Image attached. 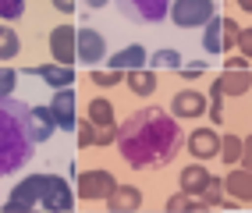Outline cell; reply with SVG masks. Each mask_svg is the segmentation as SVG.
<instances>
[{"label":"cell","mask_w":252,"mask_h":213,"mask_svg":"<svg viewBox=\"0 0 252 213\" xmlns=\"http://www.w3.org/2000/svg\"><path fill=\"white\" fill-rule=\"evenodd\" d=\"M107 64L114 71H135V68H142V64H149V54H146V46L131 43V46H125V50H117L114 57H107Z\"/></svg>","instance_id":"17"},{"label":"cell","mask_w":252,"mask_h":213,"mask_svg":"<svg viewBox=\"0 0 252 213\" xmlns=\"http://www.w3.org/2000/svg\"><path fill=\"white\" fill-rule=\"evenodd\" d=\"M75 132H78V146H82V150L99 146V142H96V124H93L89 118H78V121H75Z\"/></svg>","instance_id":"26"},{"label":"cell","mask_w":252,"mask_h":213,"mask_svg":"<svg viewBox=\"0 0 252 213\" xmlns=\"http://www.w3.org/2000/svg\"><path fill=\"white\" fill-rule=\"evenodd\" d=\"M29 75H36V78H43L50 89H68V86H75V71L68 68V64H32V68H25Z\"/></svg>","instance_id":"11"},{"label":"cell","mask_w":252,"mask_h":213,"mask_svg":"<svg viewBox=\"0 0 252 213\" xmlns=\"http://www.w3.org/2000/svg\"><path fill=\"white\" fill-rule=\"evenodd\" d=\"M242 57H249L252 61V29H242V36H238V46H234Z\"/></svg>","instance_id":"32"},{"label":"cell","mask_w":252,"mask_h":213,"mask_svg":"<svg viewBox=\"0 0 252 213\" xmlns=\"http://www.w3.org/2000/svg\"><path fill=\"white\" fill-rule=\"evenodd\" d=\"M103 203H107L110 213H135V210L142 206V192H139L135 185H114Z\"/></svg>","instance_id":"12"},{"label":"cell","mask_w":252,"mask_h":213,"mask_svg":"<svg viewBox=\"0 0 252 213\" xmlns=\"http://www.w3.org/2000/svg\"><path fill=\"white\" fill-rule=\"evenodd\" d=\"M242 167H245V171H252V135L242 142Z\"/></svg>","instance_id":"34"},{"label":"cell","mask_w":252,"mask_h":213,"mask_svg":"<svg viewBox=\"0 0 252 213\" xmlns=\"http://www.w3.org/2000/svg\"><path fill=\"white\" fill-rule=\"evenodd\" d=\"M220 192H224V182H220V178H210V185L203 188V195H199V199L206 203V210H217V203H220Z\"/></svg>","instance_id":"28"},{"label":"cell","mask_w":252,"mask_h":213,"mask_svg":"<svg viewBox=\"0 0 252 213\" xmlns=\"http://www.w3.org/2000/svg\"><path fill=\"white\" fill-rule=\"evenodd\" d=\"M54 7H57L61 14H71V11H75V0H54Z\"/></svg>","instance_id":"36"},{"label":"cell","mask_w":252,"mask_h":213,"mask_svg":"<svg viewBox=\"0 0 252 213\" xmlns=\"http://www.w3.org/2000/svg\"><path fill=\"white\" fill-rule=\"evenodd\" d=\"M167 14L178 29H195V25H206L217 14V0H174Z\"/></svg>","instance_id":"6"},{"label":"cell","mask_w":252,"mask_h":213,"mask_svg":"<svg viewBox=\"0 0 252 213\" xmlns=\"http://www.w3.org/2000/svg\"><path fill=\"white\" fill-rule=\"evenodd\" d=\"M224 92H220V86L213 82V89H210V118H213V124H220L224 121Z\"/></svg>","instance_id":"30"},{"label":"cell","mask_w":252,"mask_h":213,"mask_svg":"<svg viewBox=\"0 0 252 213\" xmlns=\"http://www.w3.org/2000/svg\"><path fill=\"white\" fill-rule=\"evenodd\" d=\"M18 86V71L14 68H0V96H11Z\"/></svg>","instance_id":"31"},{"label":"cell","mask_w":252,"mask_h":213,"mask_svg":"<svg viewBox=\"0 0 252 213\" xmlns=\"http://www.w3.org/2000/svg\"><path fill=\"white\" fill-rule=\"evenodd\" d=\"M224 96H245L252 89V71L249 68H224V75L217 78Z\"/></svg>","instance_id":"16"},{"label":"cell","mask_w":252,"mask_h":213,"mask_svg":"<svg viewBox=\"0 0 252 213\" xmlns=\"http://www.w3.org/2000/svg\"><path fill=\"white\" fill-rule=\"evenodd\" d=\"M234 4H238L242 11H252V0H234Z\"/></svg>","instance_id":"38"},{"label":"cell","mask_w":252,"mask_h":213,"mask_svg":"<svg viewBox=\"0 0 252 213\" xmlns=\"http://www.w3.org/2000/svg\"><path fill=\"white\" fill-rule=\"evenodd\" d=\"M189 153L195 160H213L217 153H220V135H217L213 128H195V132L189 135Z\"/></svg>","instance_id":"14"},{"label":"cell","mask_w":252,"mask_h":213,"mask_svg":"<svg viewBox=\"0 0 252 213\" xmlns=\"http://www.w3.org/2000/svg\"><path fill=\"white\" fill-rule=\"evenodd\" d=\"M89 121L96 124V142H99V146L117 142V121H114V103H110V100L96 96V100L89 103Z\"/></svg>","instance_id":"7"},{"label":"cell","mask_w":252,"mask_h":213,"mask_svg":"<svg viewBox=\"0 0 252 213\" xmlns=\"http://www.w3.org/2000/svg\"><path fill=\"white\" fill-rule=\"evenodd\" d=\"M217 160L238 163V160H242V139H238V135H220V153H217Z\"/></svg>","instance_id":"25"},{"label":"cell","mask_w":252,"mask_h":213,"mask_svg":"<svg viewBox=\"0 0 252 213\" xmlns=\"http://www.w3.org/2000/svg\"><path fill=\"white\" fill-rule=\"evenodd\" d=\"M238 36H242V25L234 18H224V14H213L206 22V32H203V50L206 54H227L238 46Z\"/></svg>","instance_id":"4"},{"label":"cell","mask_w":252,"mask_h":213,"mask_svg":"<svg viewBox=\"0 0 252 213\" xmlns=\"http://www.w3.org/2000/svg\"><path fill=\"white\" fill-rule=\"evenodd\" d=\"M181 128L178 118L160 107H142L128 114L125 124H117V153L128 167L135 171H153L171 163L181 150Z\"/></svg>","instance_id":"1"},{"label":"cell","mask_w":252,"mask_h":213,"mask_svg":"<svg viewBox=\"0 0 252 213\" xmlns=\"http://www.w3.org/2000/svg\"><path fill=\"white\" fill-rule=\"evenodd\" d=\"M163 210H167V213H203L206 203H203V199H192L189 192H178V195H171V199L163 203Z\"/></svg>","instance_id":"22"},{"label":"cell","mask_w":252,"mask_h":213,"mask_svg":"<svg viewBox=\"0 0 252 213\" xmlns=\"http://www.w3.org/2000/svg\"><path fill=\"white\" fill-rule=\"evenodd\" d=\"M178 71H181L185 78H199V75H203V71H206V64H203V61H195V64H181V68H178Z\"/></svg>","instance_id":"33"},{"label":"cell","mask_w":252,"mask_h":213,"mask_svg":"<svg viewBox=\"0 0 252 213\" xmlns=\"http://www.w3.org/2000/svg\"><path fill=\"white\" fill-rule=\"evenodd\" d=\"M71 185L61 174H29L4 199V213H71Z\"/></svg>","instance_id":"3"},{"label":"cell","mask_w":252,"mask_h":213,"mask_svg":"<svg viewBox=\"0 0 252 213\" xmlns=\"http://www.w3.org/2000/svg\"><path fill=\"white\" fill-rule=\"evenodd\" d=\"M227 68H249V57H242V54L227 57Z\"/></svg>","instance_id":"35"},{"label":"cell","mask_w":252,"mask_h":213,"mask_svg":"<svg viewBox=\"0 0 252 213\" xmlns=\"http://www.w3.org/2000/svg\"><path fill=\"white\" fill-rule=\"evenodd\" d=\"M224 188L234 195L238 203H252V171H231L227 178H224Z\"/></svg>","instance_id":"20"},{"label":"cell","mask_w":252,"mask_h":213,"mask_svg":"<svg viewBox=\"0 0 252 213\" xmlns=\"http://www.w3.org/2000/svg\"><path fill=\"white\" fill-rule=\"evenodd\" d=\"M36 139L29 124V107L14 96H0V178L22 171L32 160Z\"/></svg>","instance_id":"2"},{"label":"cell","mask_w":252,"mask_h":213,"mask_svg":"<svg viewBox=\"0 0 252 213\" xmlns=\"http://www.w3.org/2000/svg\"><path fill=\"white\" fill-rule=\"evenodd\" d=\"M149 68L153 71H178L181 68V54L171 50V46H167V50H157L153 57H149Z\"/></svg>","instance_id":"24"},{"label":"cell","mask_w":252,"mask_h":213,"mask_svg":"<svg viewBox=\"0 0 252 213\" xmlns=\"http://www.w3.org/2000/svg\"><path fill=\"white\" fill-rule=\"evenodd\" d=\"M22 50V39H18V32H14L11 25H0V61H11V57H18Z\"/></svg>","instance_id":"23"},{"label":"cell","mask_w":252,"mask_h":213,"mask_svg":"<svg viewBox=\"0 0 252 213\" xmlns=\"http://www.w3.org/2000/svg\"><path fill=\"white\" fill-rule=\"evenodd\" d=\"M171 114L174 118H203L206 114V96L195 92V89H181L171 100Z\"/></svg>","instance_id":"13"},{"label":"cell","mask_w":252,"mask_h":213,"mask_svg":"<svg viewBox=\"0 0 252 213\" xmlns=\"http://www.w3.org/2000/svg\"><path fill=\"white\" fill-rule=\"evenodd\" d=\"M75 43H78V61L89 64V68H99L107 61V39L99 36L96 29H78L75 32Z\"/></svg>","instance_id":"9"},{"label":"cell","mask_w":252,"mask_h":213,"mask_svg":"<svg viewBox=\"0 0 252 213\" xmlns=\"http://www.w3.org/2000/svg\"><path fill=\"white\" fill-rule=\"evenodd\" d=\"M114 4L135 25H160L171 11V0H114Z\"/></svg>","instance_id":"5"},{"label":"cell","mask_w":252,"mask_h":213,"mask_svg":"<svg viewBox=\"0 0 252 213\" xmlns=\"http://www.w3.org/2000/svg\"><path fill=\"white\" fill-rule=\"evenodd\" d=\"M210 178H213V174L203 167V163H189V167L181 171L178 182H181V192H189V195H203V188L210 185Z\"/></svg>","instance_id":"19"},{"label":"cell","mask_w":252,"mask_h":213,"mask_svg":"<svg viewBox=\"0 0 252 213\" xmlns=\"http://www.w3.org/2000/svg\"><path fill=\"white\" fill-rule=\"evenodd\" d=\"M75 32L71 25H57V29H50V54H54L57 64H71L78 61V43H75Z\"/></svg>","instance_id":"10"},{"label":"cell","mask_w":252,"mask_h":213,"mask_svg":"<svg viewBox=\"0 0 252 213\" xmlns=\"http://www.w3.org/2000/svg\"><path fill=\"white\" fill-rule=\"evenodd\" d=\"M125 82V71H114V68H93V86H99V89H110V86H121Z\"/></svg>","instance_id":"27"},{"label":"cell","mask_w":252,"mask_h":213,"mask_svg":"<svg viewBox=\"0 0 252 213\" xmlns=\"http://www.w3.org/2000/svg\"><path fill=\"white\" fill-rule=\"evenodd\" d=\"M50 110H54V118H57V128H64V132H71L75 128V92L71 89H57L54 92V100H50Z\"/></svg>","instance_id":"15"},{"label":"cell","mask_w":252,"mask_h":213,"mask_svg":"<svg viewBox=\"0 0 252 213\" xmlns=\"http://www.w3.org/2000/svg\"><path fill=\"white\" fill-rule=\"evenodd\" d=\"M25 14V0H0V18L4 22H18Z\"/></svg>","instance_id":"29"},{"label":"cell","mask_w":252,"mask_h":213,"mask_svg":"<svg viewBox=\"0 0 252 213\" xmlns=\"http://www.w3.org/2000/svg\"><path fill=\"white\" fill-rule=\"evenodd\" d=\"M110 0H86V7H93V11H99V7H107Z\"/></svg>","instance_id":"37"},{"label":"cell","mask_w":252,"mask_h":213,"mask_svg":"<svg viewBox=\"0 0 252 213\" xmlns=\"http://www.w3.org/2000/svg\"><path fill=\"white\" fill-rule=\"evenodd\" d=\"M125 82H128V89L135 92V96H153V89H157V71H142V68L125 71Z\"/></svg>","instance_id":"21"},{"label":"cell","mask_w":252,"mask_h":213,"mask_svg":"<svg viewBox=\"0 0 252 213\" xmlns=\"http://www.w3.org/2000/svg\"><path fill=\"white\" fill-rule=\"evenodd\" d=\"M114 188V174L107 167H93V171H82L78 174V199H89V203H99L107 199Z\"/></svg>","instance_id":"8"},{"label":"cell","mask_w":252,"mask_h":213,"mask_svg":"<svg viewBox=\"0 0 252 213\" xmlns=\"http://www.w3.org/2000/svg\"><path fill=\"white\" fill-rule=\"evenodd\" d=\"M29 124H32V139L36 142H46L57 132V118L50 107H29Z\"/></svg>","instance_id":"18"}]
</instances>
